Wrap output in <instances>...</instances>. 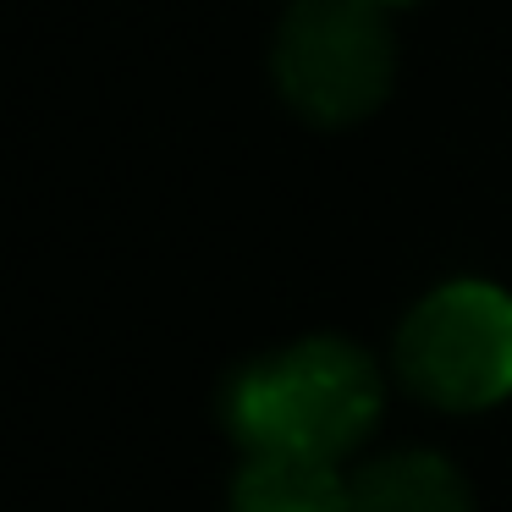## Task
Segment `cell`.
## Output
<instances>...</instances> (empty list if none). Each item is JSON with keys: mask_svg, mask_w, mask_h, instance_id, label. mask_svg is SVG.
Here are the masks:
<instances>
[{"mask_svg": "<svg viewBox=\"0 0 512 512\" xmlns=\"http://www.w3.org/2000/svg\"><path fill=\"white\" fill-rule=\"evenodd\" d=\"M380 369L336 336H309L226 386V424L248 457H298L336 468L380 419Z\"/></svg>", "mask_w": 512, "mask_h": 512, "instance_id": "1", "label": "cell"}, {"mask_svg": "<svg viewBox=\"0 0 512 512\" xmlns=\"http://www.w3.org/2000/svg\"><path fill=\"white\" fill-rule=\"evenodd\" d=\"M276 89L309 122H358L391 89V34L375 0H298L270 50Z\"/></svg>", "mask_w": 512, "mask_h": 512, "instance_id": "2", "label": "cell"}, {"mask_svg": "<svg viewBox=\"0 0 512 512\" xmlns=\"http://www.w3.org/2000/svg\"><path fill=\"white\" fill-rule=\"evenodd\" d=\"M397 369L435 408H490L512 397V298L490 281H452L402 320Z\"/></svg>", "mask_w": 512, "mask_h": 512, "instance_id": "3", "label": "cell"}, {"mask_svg": "<svg viewBox=\"0 0 512 512\" xmlns=\"http://www.w3.org/2000/svg\"><path fill=\"white\" fill-rule=\"evenodd\" d=\"M347 512H474L463 474L435 452H391L358 468Z\"/></svg>", "mask_w": 512, "mask_h": 512, "instance_id": "4", "label": "cell"}, {"mask_svg": "<svg viewBox=\"0 0 512 512\" xmlns=\"http://www.w3.org/2000/svg\"><path fill=\"white\" fill-rule=\"evenodd\" d=\"M232 512H347V485L325 463L248 457L232 490Z\"/></svg>", "mask_w": 512, "mask_h": 512, "instance_id": "5", "label": "cell"}]
</instances>
